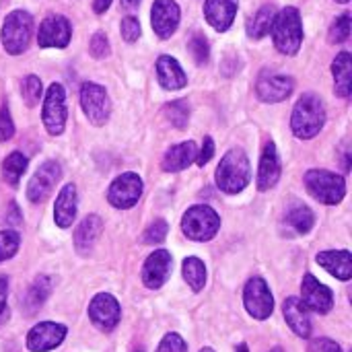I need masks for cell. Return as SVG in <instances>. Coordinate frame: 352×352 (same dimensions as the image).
<instances>
[{"instance_id":"1","label":"cell","mask_w":352,"mask_h":352,"mask_svg":"<svg viewBox=\"0 0 352 352\" xmlns=\"http://www.w3.org/2000/svg\"><path fill=\"white\" fill-rule=\"evenodd\" d=\"M324 124H326V107L322 99L314 93H305L297 101L293 109V118H291V128L295 136L309 140L322 132Z\"/></svg>"},{"instance_id":"2","label":"cell","mask_w":352,"mask_h":352,"mask_svg":"<svg viewBox=\"0 0 352 352\" xmlns=\"http://www.w3.org/2000/svg\"><path fill=\"white\" fill-rule=\"evenodd\" d=\"M250 159L241 148H231L217 167V186L225 194H239L250 184Z\"/></svg>"},{"instance_id":"3","label":"cell","mask_w":352,"mask_h":352,"mask_svg":"<svg viewBox=\"0 0 352 352\" xmlns=\"http://www.w3.org/2000/svg\"><path fill=\"white\" fill-rule=\"evenodd\" d=\"M270 33L278 52L287 56H295L303 43V23L299 10L295 6H287L280 12H276Z\"/></svg>"},{"instance_id":"4","label":"cell","mask_w":352,"mask_h":352,"mask_svg":"<svg viewBox=\"0 0 352 352\" xmlns=\"http://www.w3.org/2000/svg\"><path fill=\"white\" fill-rule=\"evenodd\" d=\"M307 192L322 204H338L346 196V182L342 175L328 169H311L305 173Z\"/></svg>"},{"instance_id":"5","label":"cell","mask_w":352,"mask_h":352,"mask_svg":"<svg viewBox=\"0 0 352 352\" xmlns=\"http://www.w3.org/2000/svg\"><path fill=\"white\" fill-rule=\"evenodd\" d=\"M221 229V217L206 204H196L186 210L182 231L192 241H210Z\"/></svg>"},{"instance_id":"6","label":"cell","mask_w":352,"mask_h":352,"mask_svg":"<svg viewBox=\"0 0 352 352\" xmlns=\"http://www.w3.org/2000/svg\"><path fill=\"white\" fill-rule=\"evenodd\" d=\"M33 33V19L27 10H12L2 25V45L10 56H19L29 47Z\"/></svg>"},{"instance_id":"7","label":"cell","mask_w":352,"mask_h":352,"mask_svg":"<svg viewBox=\"0 0 352 352\" xmlns=\"http://www.w3.org/2000/svg\"><path fill=\"white\" fill-rule=\"evenodd\" d=\"M66 116H68V111H66L64 87L60 82H54V85H50V89L45 93V99H43L41 120H43L45 130L52 136H60L64 132V126H66Z\"/></svg>"},{"instance_id":"8","label":"cell","mask_w":352,"mask_h":352,"mask_svg":"<svg viewBox=\"0 0 352 352\" xmlns=\"http://www.w3.org/2000/svg\"><path fill=\"white\" fill-rule=\"evenodd\" d=\"M80 105L85 116L91 124L103 126L109 120L111 113V101L107 97V91L97 82H85L80 89Z\"/></svg>"},{"instance_id":"9","label":"cell","mask_w":352,"mask_h":352,"mask_svg":"<svg viewBox=\"0 0 352 352\" xmlns=\"http://www.w3.org/2000/svg\"><path fill=\"white\" fill-rule=\"evenodd\" d=\"M142 196V179L136 173H122L116 177L107 190V200L120 210H128L138 204Z\"/></svg>"},{"instance_id":"10","label":"cell","mask_w":352,"mask_h":352,"mask_svg":"<svg viewBox=\"0 0 352 352\" xmlns=\"http://www.w3.org/2000/svg\"><path fill=\"white\" fill-rule=\"evenodd\" d=\"M243 303H245V309L252 318L256 320H268L274 311V297L266 285L264 278H252L248 285H245V291H243Z\"/></svg>"},{"instance_id":"11","label":"cell","mask_w":352,"mask_h":352,"mask_svg":"<svg viewBox=\"0 0 352 352\" xmlns=\"http://www.w3.org/2000/svg\"><path fill=\"white\" fill-rule=\"evenodd\" d=\"M72 27L70 21L62 14H50L41 21L37 31L39 47H66L70 43Z\"/></svg>"},{"instance_id":"12","label":"cell","mask_w":352,"mask_h":352,"mask_svg":"<svg viewBox=\"0 0 352 352\" xmlns=\"http://www.w3.org/2000/svg\"><path fill=\"white\" fill-rule=\"evenodd\" d=\"M60 177H62L60 165L56 161H45L31 177V182L27 186V198L31 202H43L45 198H50V194L54 192Z\"/></svg>"},{"instance_id":"13","label":"cell","mask_w":352,"mask_h":352,"mask_svg":"<svg viewBox=\"0 0 352 352\" xmlns=\"http://www.w3.org/2000/svg\"><path fill=\"white\" fill-rule=\"evenodd\" d=\"M89 318L99 330L111 332L120 324V318H122L120 303L116 301V297H111L107 293H99L97 297H93V301L89 305Z\"/></svg>"},{"instance_id":"14","label":"cell","mask_w":352,"mask_h":352,"mask_svg":"<svg viewBox=\"0 0 352 352\" xmlns=\"http://www.w3.org/2000/svg\"><path fill=\"white\" fill-rule=\"evenodd\" d=\"M301 303L316 314H328L334 307V295L314 274H305L301 283Z\"/></svg>"},{"instance_id":"15","label":"cell","mask_w":352,"mask_h":352,"mask_svg":"<svg viewBox=\"0 0 352 352\" xmlns=\"http://www.w3.org/2000/svg\"><path fill=\"white\" fill-rule=\"evenodd\" d=\"M66 338V326L54 322H41L27 334V349L31 352L54 351Z\"/></svg>"},{"instance_id":"16","label":"cell","mask_w":352,"mask_h":352,"mask_svg":"<svg viewBox=\"0 0 352 352\" xmlns=\"http://www.w3.org/2000/svg\"><path fill=\"white\" fill-rule=\"evenodd\" d=\"M151 23L161 39H169L179 25V6L175 0H155L151 8Z\"/></svg>"},{"instance_id":"17","label":"cell","mask_w":352,"mask_h":352,"mask_svg":"<svg viewBox=\"0 0 352 352\" xmlns=\"http://www.w3.org/2000/svg\"><path fill=\"white\" fill-rule=\"evenodd\" d=\"M295 80L285 74H262L256 85V93L266 103H280L293 95Z\"/></svg>"},{"instance_id":"18","label":"cell","mask_w":352,"mask_h":352,"mask_svg":"<svg viewBox=\"0 0 352 352\" xmlns=\"http://www.w3.org/2000/svg\"><path fill=\"white\" fill-rule=\"evenodd\" d=\"M171 268H173L171 254L167 250L153 252L146 258L144 266H142V283H144V287H148L153 291L155 289H161L167 283V278L171 274Z\"/></svg>"},{"instance_id":"19","label":"cell","mask_w":352,"mask_h":352,"mask_svg":"<svg viewBox=\"0 0 352 352\" xmlns=\"http://www.w3.org/2000/svg\"><path fill=\"white\" fill-rule=\"evenodd\" d=\"M239 0H206L204 2V16L217 31H227L237 14Z\"/></svg>"},{"instance_id":"20","label":"cell","mask_w":352,"mask_h":352,"mask_svg":"<svg viewBox=\"0 0 352 352\" xmlns=\"http://www.w3.org/2000/svg\"><path fill=\"white\" fill-rule=\"evenodd\" d=\"M280 179V161L274 142H268L264 146L262 159H260V169H258V190L266 192L276 186Z\"/></svg>"},{"instance_id":"21","label":"cell","mask_w":352,"mask_h":352,"mask_svg":"<svg viewBox=\"0 0 352 352\" xmlns=\"http://www.w3.org/2000/svg\"><path fill=\"white\" fill-rule=\"evenodd\" d=\"M157 78L163 89L167 91H179L188 85V76L179 62L171 56H161L157 60Z\"/></svg>"},{"instance_id":"22","label":"cell","mask_w":352,"mask_h":352,"mask_svg":"<svg viewBox=\"0 0 352 352\" xmlns=\"http://www.w3.org/2000/svg\"><path fill=\"white\" fill-rule=\"evenodd\" d=\"M76 219V188L74 184H66L54 204V221L60 229H68Z\"/></svg>"},{"instance_id":"23","label":"cell","mask_w":352,"mask_h":352,"mask_svg":"<svg viewBox=\"0 0 352 352\" xmlns=\"http://www.w3.org/2000/svg\"><path fill=\"white\" fill-rule=\"evenodd\" d=\"M318 264L326 268L332 276L338 280H351L352 276V256L349 250H332V252H320Z\"/></svg>"},{"instance_id":"24","label":"cell","mask_w":352,"mask_h":352,"mask_svg":"<svg viewBox=\"0 0 352 352\" xmlns=\"http://www.w3.org/2000/svg\"><path fill=\"white\" fill-rule=\"evenodd\" d=\"M196 157H198V146L194 140L171 146L163 157V171H167V173L184 171L186 167H190L196 161Z\"/></svg>"},{"instance_id":"25","label":"cell","mask_w":352,"mask_h":352,"mask_svg":"<svg viewBox=\"0 0 352 352\" xmlns=\"http://www.w3.org/2000/svg\"><path fill=\"white\" fill-rule=\"evenodd\" d=\"M101 231H103V221L97 217V214H89L80 221V225L76 227L74 231V248L78 254H89L97 239L101 237Z\"/></svg>"},{"instance_id":"26","label":"cell","mask_w":352,"mask_h":352,"mask_svg":"<svg viewBox=\"0 0 352 352\" xmlns=\"http://www.w3.org/2000/svg\"><path fill=\"white\" fill-rule=\"evenodd\" d=\"M285 311V320L291 326V330L299 336V338H309L311 334V320L309 314L305 309V305L301 303L299 297H289L283 305Z\"/></svg>"},{"instance_id":"27","label":"cell","mask_w":352,"mask_h":352,"mask_svg":"<svg viewBox=\"0 0 352 352\" xmlns=\"http://www.w3.org/2000/svg\"><path fill=\"white\" fill-rule=\"evenodd\" d=\"M332 74L336 80V95L346 99L352 91V56L351 52H340L332 62Z\"/></svg>"},{"instance_id":"28","label":"cell","mask_w":352,"mask_h":352,"mask_svg":"<svg viewBox=\"0 0 352 352\" xmlns=\"http://www.w3.org/2000/svg\"><path fill=\"white\" fill-rule=\"evenodd\" d=\"M274 16H276V8H274L272 4L262 6V8L254 14V19H250V23H248V35H250L252 39H260V37H264L266 33H270V27H272Z\"/></svg>"},{"instance_id":"29","label":"cell","mask_w":352,"mask_h":352,"mask_svg":"<svg viewBox=\"0 0 352 352\" xmlns=\"http://www.w3.org/2000/svg\"><path fill=\"white\" fill-rule=\"evenodd\" d=\"M50 291H52V280H50L47 276L35 278V283L29 287V291H27V295H25V299H23L25 309H27L29 314H33L39 305H43V301L47 299Z\"/></svg>"},{"instance_id":"30","label":"cell","mask_w":352,"mask_h":352,"mask_svg":"<svg viewBox=\"0 0 352 352\" xmlns=\"http://www.w3.org/2000/svg\"><path fill=\"white\" fill-rule=\"evenodd\" d=\"M184 278L192 287V291H202L206 285V266L200 258H186L184 260Z\"/></svg>"},{"instance_id":"31","label":"cell","mask_w":352,"mask_h":352,"mask_svg":"<svg viewBox=\"0 0 352 352\" xmlns=\"http://www.w3.org/2000/svg\"><path fill=\"white\" fill-rule=\"evenodd\" d=\"M287 225H289V227H293L297 233L305 235V233H309V231L314 229V225H316V217H314V212H311L307 206L297 204V206H293V208L287 212Z\"/></svg>"},{"instance_id":"32","label":"cell","mask_w":352,"mask_h":352,"mask_svg":"<svg viewBox=\"0 0 352 352\" xmlns=\"http://www.w3.org/2000/svg\"><path fill=\"white\" fill-rule=\"evenodd\" d=\"M25 169H27V157H25L23 153H19V151L10 153V155L4 159V163H2V175H4V179H6L10 186H16V184L21 182Z\"/></svg>"},{"instance_id":"33","label":"cell","mask_w":352,"mask_h":352,"mask_svg":"<svg viewBox=\"0 0 352 352\" xmlns=\"http://www.w3.org/2000/svg\"><path fill=\"white\" fill-rule=\"evenodd\" d=\"M165 118L171 122V126L184 130L188 126V120H190V105L186 99H177V101H171L165 105Z\"/></svg>"},{"instance_id":"34","label":"cell","mask_w":352,"mask_h":352,"mask_svg":"<svg viewBox=\"0 0 352 352\" xmlns=\"http://www.w3.org/2000/svg\"><path fill=\"white\" fill-rule=\"evenodd\" d=\"M41 91H43V87H41L39 76L29 74V76H25V78H23L21 95H23V99H25V103H27L29 107H35V105L39 103V99H41Z\"/></svg>"},{"instance_id":"35","label":"cell","mask_w":352,"mask_h":352,"mask_svg":"<svg viewBox=\"0 0 352 352\" xmlns=\"http://www.w3.org/2000/svg\"><path fill=\"white\" fill-rule=\"evenodd\" d=\"M188 50L190 54L194 56L196 64L198 66H204L208 62V56H210V45H208V39L202 35V33H194L188 41Z\"/></svg>"},{"instance_id":"36","label":"cell","mask_w":352,"mask_h":352,"mask_svg":"<svg viewBox=\"0 0 352 352\" xmlns=\"http://www.w3.org/2000/svg\"><path fill=\"white\" fill-rule=\"evenodd\" d=\"M349 37H351V14L344 12L332 23L328 39H330V43H344Z\"/></svg>"},{"instance_id":"37","label":"cell","mask_w":352,"mask_h":352,"mask_svg":"<svg viewBox=\"0 0 352 352\" xmlns=\"http://www.w3.org/2000/svg\"><path fill=\"white\" fill-rule=\"evenodd\" d=\"M21 235L16 231H0V262L12 258L19 250Z\"/></svg>"},{"instance_id":"38","label":"cell","mask_w":352,"mask_h":352,"mask_svg":"<svg viewBox=\"0 0 352 352\" xmlns=\"http://www.w3.org/2000/svg\"><path fill=\"white\" fill-rule=\"evenodd\" d=\"M120 31H122V37H124L128 43H134V41L140 37V21H138L134 14H128V16L122 19Z\"/></svg>"},{"instance_id":"39","label":"cell","mask_w":352,"mask_h":352,"mask_svg":"<svg viewBox=\"0 0 352 352\" xmlns=\"http://www.w3.org/2000/svg\"><path fill=\"white\" fill-rule=\"evenodd\" d=\"M167 231H169L167 223H165L163 219H157V221L146 229V233H144V241H146V243H153V245H159V243H163V241H165Z\"/></svg>"},{"instance_id":"40","label":"cell","mask_w":352,"mask_h":352,"mask_svg":"<svg viewBox=\"0 0 352 352\" xmlns=\"http://www.w3.org/2000/svg\"><path fill=\"white\" fill-rule=\"evenodd\" d=\"M89 52L93 58L101 60V58H107L109 56V41H107V35L97 31L93 37H91V43H89Z\"/></svg>"},{"instance_id":"41","label":"cell","mask_w":352,"mask_h":352,"mask_svg":"<svg viewBox=\"0 0 352 352\" xmlns=\"http://www.w3.org/2000/svg\"><path fill=\"white\" fill-rule=\"evenodd\" d=\"M157 352H188V346H186V342H184V338L179 334H173L171 332V334H167L161 340Z\"/></svg>"},{"instance_id":"42","label":"cell","mask_w":352,"mask_h":352,"mask_svg":"<svg viewBox=\"0 0 352 352\" xmlns=\"http://www.w3.org/2000/svg\"><path fill=\"white\" fill-rule=\"evenodd\" d=\"M12 134H14V124H12L8 105H2L0 107V140L6 142V140L12 138Z\"/></svg>"},{"instance_id":"43","label":"cell","mask_w":352,"mask_h":352,"mask_svg":"<svg viewBox=\"0 0 352 352\" xmlns=\"http://www.w3.org/2000/svg\"><path fill=\"white\" fill-rule=\"evenodd\" d=\"M212 155H214V142H212V138H210V136H206V138H204V142H202V148L198 151L196 163H198L200 167H204V165L212 159Z\"/></svg>"},{"instance_id":"44","label":"cell","mask_w":352,"mask_h":352,"mask_svg":"<svg viewBox=\"0 0 352 352\" xmlns=\"http://www.w3.org/2000/svg\"><path fill=\"white\" fill-rule=\"evenodd\" d=\"M309 352H342V349L330 338H318L309 344Z\"/></svg>"},{"instance_id":"45","label":"cell","mask_w":352,"mask_h":352,"mask_svg":"<svg viewBox=\"0 0 352 352\" xmlns=\"http://www.w3.org/2000/svg\"><path fill=\"white\" fill-rule=\"evenodd\" d=\"M6 295H8V283L6 278L0 276V314H4V307H6Z\"/></svg>"},{"instance_id":"46","label":"cell","mask_w":352,"mask_h":352,"mask_svg":"<svg viewBox=\"0 0 352 352\" xmlns=\"http://www.w3.org/2000/svg\"><path fill=\"white\" fill-rule=\"evenodd\" d=\"M109 4H111V0H93V10L97 14H103L109 8Z\"/></svg>"},{"instance_id":"47","label":"cell","mask_w":352,"mask_h":352,"mask_svg":"<svg viewBox=\"0 0 352 352\" xmlns=\"http://www.w3.org/2000/svg\"><path fill=\"white\" fill-rule=\"evenodd\" d=\"M138 4H140V0H122V8H126V10H134V8H138Z\"/></svg>"},{"instance_id":"48","label":"cell","mask_w":352,"mask_h":352,"mask_svg":"<svg viewBox=\"0 0 352 352\" xmlns=\"http://www.w3.org/2000/svg\"><path fill=\"white\" fill-rule=\"evenodd\" d=\"M237 352H250L248 351V344H239V346H237Z\"/></svg>"},{"instance_id":"49","label":"cell","mask_w":352,"mask_h":352,"mask_svg":"<svg viewBox=\"0 0 352 352\" xmlns=\"http://www.w3.org/2000/svg\"><path fill=\"white\" fill-rule=\"evenodd\" d=\"M336 2H340V4H346V2H351V0H336Z\"/></svg>"},{"instance_id":"50","label":"cell","mask_w":352,"mask_h":352,"mask_svg":"<svg viewBox=\"0 0 352 352\" xmlns=\"http://www.w3.org/2000/svg\"><path fill=\"white\" fill-rule=\"evenodd\" d=\"M270 352H285V351H283V349H272Z\"/></svg>"},{"instance_id":"51","label":"cell","mask_w":352,"mask_h":352,"mask_svg":"<svg viewBox=\"0 0 352 352\" xmlns=\"http://www.w3.org/2000/svg\"><path fill=\"white\" fill-rule=\"evenodd\" d=\"M200 352H214V351H212V349H202Z\"/></svg>"},{"instance_id":"52","label":"cell","mask_w":352,"mask_h":352,"mask_svg":"<svg viewBox=\"0 0 352 352\" xmlns=\"http://www.w3.org/2000/svg\"><path fill=\"white\" fill-rule=\"evenodd\" d=\"M136 352H144V351H142V349H138V351H136Z\"/></svg>"}]
</instances>
